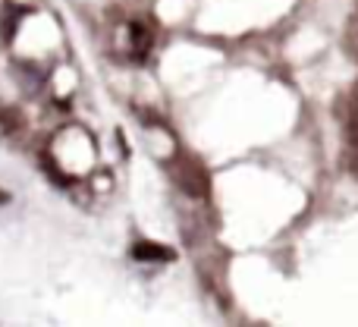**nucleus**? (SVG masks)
<instances>
[{"instance_id": "f257e3e1", "label": "nucleus", "mask_w": 358, "mask_h": 327, "mask_svg": "<svg viewBox=\"0 0 358 327\" xmlns=\"http://www.w3.org/2000/svg\"><path fill=\"white\" fill-rule=\"evenodd\" d=\"M173 173H176V183L182 186L185 195H192V198L208 195V173L201 170V164H195L192 158H182V161H176Z\"/></svg>"}, {"instance_id": "f03ea898", "label": "nucleus", "mask_w": 358, "mask_h": 327, "mask_svg": "<svg viewBox=\"0 0 358 327\" xmlns=\"http://www.w3.org/2000/svg\"><path fill=\"white\" fill-rule=\"evenodd\" d=\"M132 258L136 261H170L173 252L157 246V242H136V246H132Z\"/></svg>"}, {"instance_id": "7ed1b4c3", "label": "nucleus", "mask_w": 358, "mask_h": 327, "mask_svg": "<svg viewBox=\"0 0 358 327\" xmlns=\"http://www.w3.org/2000/svg\"><path fill=\"white\" fill-rule=\"evenodd\" d=\"M0 126H3V132H13V126H22V117H19L16 111H10V107H6L3 117H0Z\"/></svg>"}, {"instance_id": "20e7f679", "label": "nucleus", "mask_w": 358, "mask_h": 327, "mask_svg": "<svg viewBox=\"0 0 358 327\" xmlns=\"http://www.w3.org/2000/svg\"><path fill=\"white\" fill-rule=\"evenodd\" d=\"M6 202H10V192H3V189H0V204H6Z\"/></svg>"}]
</instances>
